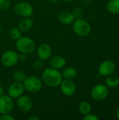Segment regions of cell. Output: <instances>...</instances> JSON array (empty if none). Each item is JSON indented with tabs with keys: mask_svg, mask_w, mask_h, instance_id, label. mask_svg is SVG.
I'll use <instances>...</instances> for the list:
<instances>
[{
	"mask_svg": "<svg viewBox=\"0 0 119 120\" xmlns=\"http://www.w3.org/2000/svg\"><path fill=\"white\" fill-rule=\"evenodd\" d=\"M1 61L4 66L11 68L15 65L19 61L18 53L14 50H8L2 54Z\"/></svg>",
	"mask_w": 119,
	"mask_h": 120,
	"instance_id": "cell-6",
	"label": "cell"
},
{
	"mask_svg": "<svg viewBox=\"0 0 119 120\" xmlns=\"http://www.w3.org/2000/svg\"><path fill=\"white\" fill-rule=\"evenodd\" d=\"M58 20L61 23L64 25H70L72 24L75 19L72 12L68 11H64L59 14Z\"/></svg>",
	"mask_w": 119,
	"mask_h": 120,
	"instance_id": "cell-15",
	"label": "cell"
},
{
	"mask_svg": "<svg viewBox=\"0 0 119 120\" xmlns=\"http://www.w3.org/2000/svg\"><path fill=\"white\" fill-rule=\"evenodd\" d=\"M25 87L23 83L17 82H13L8 88V95L13 98H18L19 96L23 94L25 91Z\"/></svg>",
	"mask_w": 119,
	"mask_h": 120,
	"instance_id": "cell-10",
	"label": "cell"
},
{
	"mask_svg": "<svg viewBox=\"0 0 119 120\" xmlns=\"http://www.w3.org/2000/svg\"><path fill=\"white\" fill-rule=\"evenodd\" d=\"M63 1H66V2H71V1H72L73 0H63Z\"/></svg>",
	"mask_w": 119,
	"mask_h": 120,
	"instance_id": "cell-33",
	"label": "cell"
},
{
	"mask_svg": "<svg viewBox=\"0 0 119 120\" xmlns=\"http://www.w3.org/2000/svg\"><path fill=\"white\" fill-rule=\"evenodd\" d=\"M14 12L19 16L22 18L31 17L33 14L34 9L32 6L26 1H20L15 4Z\"/></svg>",
	"mask_w": 119,
	"mask_h": 120,
	"instance_id": "cell-5",
	"label": "cell"
},
{
	"mask_svg": "<svg viewBox=\"0 0 119 120\" xmlns=\"http://www.w3.org/2000/svg\"><path fill=\"white\" fill-rule=\"evenodd\" d=\"M4 94V89L3 88V86L0 85V96H3Z\"/></svg>",
	"mask_w": 119,
	"mask_h": 120,
	"instance_id": "cell-29",
	"label": "cell"
},
{
	"mask_svg": "<svg viewBox=\"0 0 119 120\" xmlns=\"http://www.w3.org/2000/svg\"><path fill=\"white\" fill-rule=\"evenodd\" d=\"M116 117L119 120V107L117 108L116 110Z\"/></svg>",
	"mask_w": 119,
	"mask_h": 120,
	"instance_id": "cell-32",
	"label": "cell"
},
{
	"mask_svg": "<svg viewBox=\"0 0 119 120\" xmlns=\"http://www.w3.org/2000/svg\"><path fill=\"white\" fill-rule=\"evenodd\" d=\"M43 60L38 58L36 60H35L33 63H32V68L35 70H41L43 67Z\"/></svg>",
	"mask_w": 119,
	"mask_h": 120,
	"instance_id": "cell-24",
	"label": "cell"
},
{
	"mask_svg": "<svg viewBox=\"0 0 119 120\" xmlns=\"http://www.w3.org/2000/svg\"><path fill=\"white\" fill-rule=\"evenodd\" d=\"M107 11L112 14L119 13V0H110L107 4Z\"/></svg>",
	"mask_w": 119,
	"mask_h": 120,
	"instance_id": "cell-18",
	"label": "cell"
},
{
	"mask_svg": "<svg viewBox=\"0 0 119 120\" xmlns=\"http://www.w3.org/2000/svg\"><path fill=\"white\" fill-rule=\"evenodd\" d=\"M27 55L26 53H18V60L20 61H25L27 59Z\"/></svg>",
	"mask_w": 119,
	"mask_h": 120,
	"instance_id": "cell-28",
	"label": "cell"
},
{
	"mask_svg": "<svg viewBox=\"0 0 119 120\" xmlns=\"http://www.w3.org/2000/svg\"><path fill=\"white\" fill-rule=\"evenodd\" d=\"M14 107V102L11 97L8 95L4 94L0 96V114L10 113Z\"/></svg>",
	"mask_w": 119,
	"mask_h": 120,
	"instance_id": "cell-9",
	"label": "cell"
},
{
	"mask_svg": "<svg viewBox=\"0 0 119 120\" xmlns=\"http://www.w3.org/2000/svg\"><path fill=\"white\" fill-rule=\"evenodd\" d=\"M33 25V20L30 17L22 18L18 23V28L22 32L29 31Z\"/></svg>",
	"mask_w": 119,
	"mask_h": 120,
	"instance_id": "cell-16",
	"label": "cell"
},
{
	"mask_svg": "<svg viewBox=\"0 0 119 120\" xmlns=\"http://www.w3.org/2000/svg\"><path fill=\"white\" fill-rule=\"evenodd\" d=\"M48 1L49 2L52 3V4H56V3H58V2L60 1V0H48Z\"/></svg>",
	"mask_w": 119,
	"mask_h": 120,
	"instance_id": "cell-31",
	"label": "cell"
},
{
	"mask_svg": "<svg viewBox=\"0 0 119 120\" xmlns=\"http://www.w3.org/2000/svg\"><path fill=\"white\" fill-rule=\"evenodd\" d=\"M0 120H15V117L8 114H3L0 116Z\"/></svg>",
	"mask_w": 119,
	"mask_h": 120,
	"instance_id": "cell-27",
	"label": "cell"
},
{
	"mask_svg": "<svg viewBox=\"0 0 119 120\" xmlns=\"http://www.w3.org/2000/svg\"><path fill=\"white\" fill-rule=\"evenodd\" d=\"M116 69V65L114 61L107 60L103 61L99 67V73L100 75L107 77L114 73Z\"/></svg>",
	"mask_w": 119,
	"mask_h": 120,
	"instance_id": "cell-12",
	"label": "cell"
},
{
	"mask_svg": "<svg viewBox=\"0 0 119 120\" xmlns=\"http://www.w3.org/2000/svg\"><path fill=\"white\" fill-rule=\"evenodd\" d=\"M62 75L65 79H73L77 76V71L73 67H67L63 70Z\"/></svg>",
	"mask_w": 119,
	"mask_h": 120,
	"instance_id": "cell-19",
	"label": "cell"
},
{
	"mask_svg": "<svg viewBox=\"0 0 119 120\" xmlns=\"http://www.w3.org/2000/svg\"><path fill=\"white\" fill-rule=\"evenodd\" d=\"M11 6V0H0V10L6 11Z\"/></svg>",
	"mask_w": 119,
	"mask_h": 120,
	"instance_id": "cell-25",
	"label": "cell"
},
{
	"mask_svg": "<svg viewBox=\"0 0 119 120\" xmlns=\"http://www.w3.org/2000/svg\"><path fill=\"white\" fill-rule=\"evenodd\" d=\"M106 86L108 88H116L119 85V77L114 75H110L107 77L105 80Z\"/></svg>",
	"mask_w": 119,
	"mask_h": 120,
	"instance_id": "cell-17",
	"label": "cell"
},
{
	"mask_svg": "<svg viewBox=\"0 0 119 120\" xmlns=\"http://www.w3.org/2000/svg\"><path fill=\"white\" fill-rule=\"evenodd\" d=\"M13 78L14 82H20V83H23L27 78L26 74L22 71V70H16L13 72Z\"/></svg>",
	"mask_w": 119,
	"mask_h": 120,
	"instance_id": "cell-21",
	"label": "cell"
},
{
	"mask_svg": "<svg viewBox=\"0 0 119 120\" xmlns=\"http://www.w3.org/2000/svg\"><path fill=\"white\" fill-rule=\"evenodd\" d=\"M61 92L67 96L74 95L76 90V86L72 79H62L59 85Z\"/></svg>",
	"mask_w": 119,
	"mask_h": 120,
	"instance_id": "cell-8",
	"label": "cell"
},
{
	"mask_svg": "<svg viewBox=\"0 0 119 120\" xmlns=\"http://www.w3.org/2000/svg\"><path fill=\"white\" fill-rule=\"evenodd\" d=\"M29 120H39V118L38 117H36V116H32L28 118Z\"/></svg>",
	"mask_w": 119,
	"mask_h": 120,
	"instance_id": "cell-30",
	"label": "cell"
},
{
	"mask_svg": "<svg viewBox=\"0 0 119 120\" xmlns=\"http://www.w3.org/2000/svg\"><path fill=\"white\" fill-rule=\"evenodd\" d=\"M41 79L43 82L50 88H55L59 86L62 80V73L59 70L53 68H48L44 70L41 74Z\"/></svg>",
	"mask_w": 119,
	"mask_h": 120,
	"instance_id": "cell-1",
	"label": "cell"
},
{
	"mask_svg": "<svg viewBox=\"0 0 119 120\" xmlns=\"http://www.w3.org/2000/svg\"><path fill=\"white\" fill-rule=\"evenodd\" d=\"M17 106L20 110L24 112H27L32 108V99L25 95H21L19 96L16 101Z\"/></svg>",
	"mask_w": 119,
	"mask_h": 120,
	"instance_id": "cell-11",
	"label": "cell"
},
{
	"mask_svg": "<svg viewBox=\"0 0 119 120\" xmlns=\"http://www.w3.org/2000/svg\"><path fill=\"white\" fill-rule=\"evenodd\" d=\"M52 48L49 44H41L36 50V54L38 58L42 60H46L50 59L52 55Z\"/></svg>",
	"mask_w": 119,
	"mask_h": 120,
	"instance_id": "cell-13",
	"label": "cell"
},
{
	"mask_svg": "<svg viewBox=\"0 0 119 120\" xmlns=\"http://www.w3.org/2000/svg\"><path fill=\"white\" fill-rule=\"evenodd\" d=\"M23 85L25 90L32 94L37 93L42 89L41 80L39 77L33 75L27 77L23 82Z\"/></svg>",
	"mask_w": 119,
	"mask_h": 120,
	"instance_id": "cell-4",
	"label": "cell"
},
{
	"mask_svg": "<svg viewBox=\"0 0 119 120\" xmlns=\"http://www.w3.org/2000/svg\"><path fill=\"white\" fill-rule=\"evenodd\" d=\"M66 64H67V60L65 58L62 56L56 55L50 58L49 65L50 68H53L54 69L62 70L65 68Z\"/></svg>",
	"mask_w": 119,
	"mask_h": 120,
	"instance_id": "cell-14",
	"label": "cell"
},
{
	"mask_svg": "<svg viewBox=\"0 0 119 120\" xmlns=\"http://www.w3.org/2000/svg\"><path fill=\"white\" fill-rule=\"evenodd\" d=\"M8 36L11 39L17 40L22 36V32L18 27H11L8 30Z\"/></svg>",
	"mask_w": 119,
	"mask_h": 120,
	"instance_id": "cell-22",
	"label": "cell"
},
{
	"mask_svg": "<svg viewBox=\"0 0 119 120\" xmlns=\"http://www.w3.org/2000/svg\"><path fill=\"white\" fill-rule=\"evenodd\" d=\"M72 28L74 32L80 37L88 36L90 31V25L83 18L75 19L72 22Z\"/></svg>",
	"mask_w": 119,
	"mask_h": 120,
	"instance_id": "cell-3",
	"label": "cell"
},
{
	"mask_svg": "<svg viewBox=\"0 0 119 120\" xmlns=\"http://www.w3.org/2000/svg\"><path fill=\"white\" fill-rule=\"evenodd\" d=\"M73 14V16L74 19H78V18H82L83 15V11L81 7L76 6L74 8L73 11L72 12Z\"/></svg>",
	"mask_w": 119,
	"mask_h": 120,
	"instance_id": "cell-23",
	"label": "cell"
},
{
	"mask_svg": "<svg viewBox=\"0 0 119 120\" xmlns=\"http://www.w3.org/2000/svg\"><path fill=\"white\" fill-rule=\"evenodd\" d=\"M16 48L20 53L26 54L32 53L36 49V44L34 40L28 37H20L16 40Z\"/></svg>",
	"mask_w": 119,
	"mask_h": 120,
	"instance_id": "cell-2",
	"label": "cell"
},
{
	"mask_svg": "<svg viewBox=\"0 0 119 120\" xmlns=\"http://www.w3.org/2000/svg\"><path fill=\"white\" fill-rule=\"evenodd\" d=\"M91 109H92L91 105L88 101H82L79 103V110L83 115H86L90 113L91 111Z\"/></svg>",
	"mask_w": 119,
	"mask_h": 120,
	"instance_id": "cell-20",
	"label": "cell"
},
{
	"mask_svg": "<svg viewBox=\"0 0 119 120\" xmlns=\"http://www.w3.org/2000/svg\"><path fill=\"white\" fill-rule=\"evenodd\" d=\"M1 31H2V29H1V25H0V34H1Z\"/></svg>",
	"mask_w": 119,
	"mask_h": 120,
	"instance_id": "cell-34",
	"label": "cell"
},
{
	"mask_svg": "<svg viewBox=\"0 0 119 120\" xmlns=\"http://www.w3.org/2000/svg\"><path fill=\"white\" fill-rule=\"evenodd\" d=\"M92 98L95 101H103L105 100L109 94L108 87L102 84H99L93 86L90 92Z\"/></svg>",
	"mask_w": 119,
	"mask_h": 120,
	"instance_id": "cell-7",
	"label": "cell"
},
{
	"mask_svg": "<svg viewBox=\"0 0 119 120\" xmlns=\"http://www.w3.org/2000/svg\"><path fill=\"white\" fill-rule=\"evenodd\" d=\"M98 119L99 118L97 116H96L94 114H90V112L84 115V117H83L84 120H98Z\"/></svg>",
	"mask_w": 119,
	"mask_h": 120,
	"instance_id": "cell-26",
	"label": "cell"
}]
</instances>
